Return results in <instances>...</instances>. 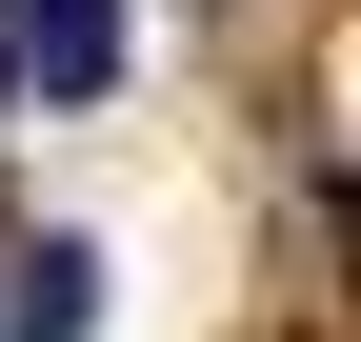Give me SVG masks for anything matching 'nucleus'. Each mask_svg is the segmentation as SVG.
<instances>
[{
  "label": "nucleus",
  "instance_id": "f257e3e1",
  "mask_svg": "<svg viewBox=\"0 0 361 342\" xmlns=\"http://www.w3.org/2000/svg\"><path fill=\"white\" fill-rule=\"evenodd\" d=\"M0 61H20L40 101H101V81H121V0H20V40H0Z\"/></svg>",
  "mask_w": 361,
  "mask_h": 342
},
{
  "label": "nucleus",
  "instance_id": "7ed1b4c3",
  "mask_svg": "<svg viewBox=\"0 0 361 342\" xmlns=\"http://www.w3.org/2000/svg\"><path fill=\"white\" fill-rule=\"evenodd\" d=\"M0 101H20V61H0Z\"/></svg>",
  "mask_w": 361,
  "mask_h": 342
},
{
  "label": "nucleus",
  "instance_id": "f03ea898",
  "mask_svg": "<svg viewBox=\"0 0 361 342\" xmlns=\"http://www.w3.org/2000/svg\"><path fill=\"white\" fill-rule=\"evenodd\" d=\"M0 342H101V242H20L0 262Z\"/></svg>",
  "mask_w": 361,
  "mask_h": 342
}]
</instances>
